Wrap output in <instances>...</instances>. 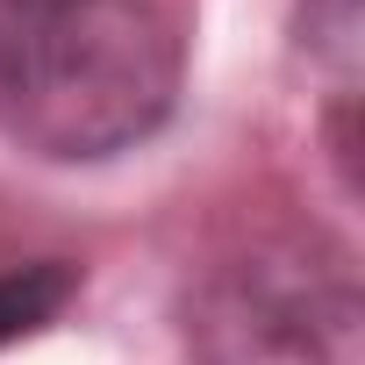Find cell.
Returning a JSON list of instances; mask_svg holds the SVG:
<instances>
[{
	"mask_svg": "<svg viewBox=\"0 0 365 365\" xmlns=\"http://www.w3.org/2000/svg\"><path fill=\"white\" fill-rule=\"evenodd\" d=\"M79 301V265L72 258H22L0 265V351L51 329L65 308Z\"/></svg>",
	"mask_w": 365,
	"mask_h": 365,
	"instance_id": "277c9868",
	"label": "cell"
},
{
	"mask_svg": "<svg viewBox=\"0 0 365 365\" xmlns=\"http://www.w3.org/2000/svg\"><path fill=\"white\" fill-rule=\"evenodd\" d=\"M187 86V22L165 0H0V136L43 165L150 143Z\"/></svg>",
	"mask_w": 365,
	"mask_h": 365,
	"instance_id": "6da1fadb",
	"label": "cell"
},
{
	"mask_svg": "<svg viewBox=\"0 0 365 365\" xmlns=\"http://www.w3.org/2000/svg\"><path fill=\"white\" fill-rule=\"evenodd\" d=\"M301 51L329 93V158L358 187V65H365V0H301Z\"/></svg>",
	"mask_w": 365,
	"mask_h": 365,
	"instance_id": "3957f363",
	"label": "cell"
},
{
	"mask_svg": "<svg viewBox=\"0 0 365 365\" xmlns=\"http://www.w3.org/2000/svg\"><path fill=\"white\" fill-rule=\"evenodd\" d=\"M194 365H365V294L344 244L265 237L215 258L179 301Z\"/></svg>",
	"mask_w": 365,
	"mask_h": 365,
	"instance_id": "7a4b0ae2",
	"label": "cell"
}]
</instances>
